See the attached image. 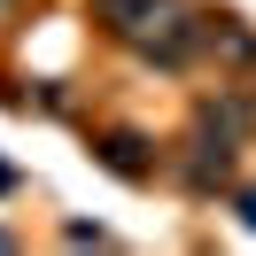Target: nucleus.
Segmentation results:
<instances>
[{
    "label": "nucleus",
    "instance_id": "2",
    "mask_svg": "<svg viewBox=\"0 0 256 256\" xmlns=\"http://www.w3.org/2000/svg\"><path fill=\"white\" fill-rule=\"evenodd\" d=\"M148 140H132V132H109V140H101V163H109V171H124V178H140L148 171V156H140Z\"/></svg>",
    "mask_w": 256,
    "mask_h": 256
},
{
    "label": "nucleus",
    "instance_id": "4",
    "mask_svg": "<svg viewBox=\"0 0 256 256\" xmlns=\"http://www.w3.org/2000/svg\"><path fill=\"white\" fill-rule=\"evenodd\" d=\"M8 186H16V171H8V163H0V194H8Z\"/></svg>",
    "mask_w": 256,
    "mask_h": 256
},
{
    "label": "nucleus",
    "instance_id": "1",
    "mask_svg": "<svg viewBox=\"0 0 256 256\" xmlns=\"http://www.w3.org/2000/svg\"><path fill=\"white\" fill-rule=\"evenodd\" d=\"M94 16L109 24L116 39H132L156 70H186L194 47H202V32H210L186 0H94Z\"/></svg>",
    "mask_w": 256,
    "mask_h": 256
},
{
    "label": "nucleus",
    "instance_id": "3",
    "mask_svg": "<svg viewBox=\"0 0 256 256\" xmlns=\"http://www.w3.org/2000/svg\"><path fill=\"white\" fill-rule=\"evenodd\" d=\"M240 225H256V194H248V202H240Z\"/></svg>",
    "mask_w": 256,
    "mask_h": 256
},
{
    "label": "nucleus",
    "instance_id": "5",
    "mask_svg": "<svg viewBox=\"0 0 256 256\" xmlns=\"http://www.w3.org/2000/svg\"><path fill=\"white\" fill-rule=\"evenodd\" d=\"M8 8H16V0H0V16H8Z\"/></svg>",
    "mask_w": 256,
    "mask_h": 256
}]
</instances>
